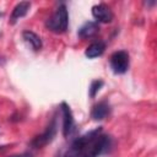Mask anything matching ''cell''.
<instances>
[{"instance_id":"obj_14","label":"cell","mask_w":157,"mask_h":157,"mask_svg":"<svg viewBox=\"0 0 157 157\" xmlns=\"http://www.w3.org/2000/svg\"><path fill=\"white\" fill-rule=\"evenodd\" d=\"M2 60H4V59H2V58H1V56H0V64H1V63H2Z\"/></svg>"},{"instance_id":"obj_7","label":"cell","mask_w":157,"mask_h":157,"mask_svg":"<svg viewBox=\"0 0 157 157\" xmlns=\"http://www.w3.org/2000/svg\"><path fill=\"white\" fill-rule=\"evenodd\" d=\"M29 7H31V2H29V1H21V2H18V4L13 7V10H12V12H11L9 23L15 25L20 18L25 17V16L28 13Z\"/></svg>"},{"instance_id":"obj_4","label":"cell","mask_w":157,"mask_h":157,"mask_svg":"<svg viewBox=\"0 0 157 157\" xmlns=\"http://www.w3.org/2000/svg\"><path fill=\"white\" fill-rule=\"evenodd\" d=\"M55 134H56V119L53 118L52 121L49 123V125L45 128V130L42 134L33 137V140L29 142V145L32 148H42L53 141Z\"/></svg>"},{"instance_id":"obj_1","label":"cell","mask_w":157,"mask_h":157,"mask_svg":"<svg viewBox=\"0 0 157 157\" xmlns=\"http://www.w3.org/2000/svg\"><path fill=\"white\" fill-rule=\"evenodd\" d=\"M110 147L112 137L104 135L101 128H96L76 137L63 157H99Z\"/></svg>"},{"instance_id":"obj_6","label":"cell","mask_w":157,"mask_h":157,"mask_svg":"<svg viewBox=\"0 0 157 157\" xmlns=\"http://www.w3.org/2000/svg\"><path fill=\"white\" fill-rule=\"evenodd\" d=\"M92 16L97 23H109L113 20V12L110 7L105 4H97L92 6Z\"/></svg>"},{"instance_id":"obj_5","label":"cell","mask_w":157,"mask_h":157,"mask_svg":"<svg viewBox=\"0 0 157 157\" xmlns=\"http://www.w3.org/2000/svg\"><path fill=\"white\" fill-rule=\"evenodd\" d=\"M60 108L63 113V135L64 137H69L75 129V120L72 117V112L65 102L60 104Z\"/></svg>"},{"instance_id":"obj_3","label":"cell","mask_w":157,"mask_h":157,"mask_svg":"<svg viewBox=\"0 0 157 157\" xmlns=\"http://www.w3.org/2000/svg\"><path fill=\"white\" fill-rule=\"evenodd\" d=\"M129 64H130L129 54L125 50H118L110 55L109 65H110L112 71L117 75L125 74L129 69Z\"/></svg>"},{"instance_id":"obj_2","label":"cell","mask_w":157,"mask_h":157,"mask_svg":"<svg viewBox=\"0 0 157 157\" xmlns=\"http://www.w3.org/2000/svg\"><path fill=\"white\" fill-rule=\"evenodd\" d=\"M69 26V12L65 4L59 5L55 12L47 20L45 27L54 33H64L66 32Z\"/></svg>"},{"instance_id":"obj_9","label":"cell","mask_w":157,"mask_h":157,"mask_svg":"<svg viewBox=\"0 0 157 157\" xmlns=\"http://www.w3.org/2000/svg\"><path fill=\"white\" fill-rule=\"evenodd\" d=\"M99 31V26L96 21H87L85 22L77 31V36L81 39H86V38H91L93 37L97 32Z\"/></svg>"},{"instance_id":"obj_12","label":"cell","mask_w":157,"mask_h":157,"mask_svg":"<svg viewBox=\"0 0 157 157\" xmlns=\"http://www.w3.org/2000/svg\"><path fill=\"white\" fill-rule=\"evenodd\" d=\"M102 86H103V81L102 80H94V81H92V83L90 86V97L91 98H94Z\"/></svg>"},{"instance_id":"obj_13","label":"cell","mask_w":157,"mask_h":157,"mask_svg":"<svg viewBox=\"0 0 157 157\" xmlns=\"http://www.w3.org/2000/svg\"><path fill=\"white\" fill-rule=\"evenodd\" d=\"M9 157H32L31 152H23V153H18V155H11Z\"/></svg>"},{"instance_id":"obj_8","label":"cell","mask_w":157,"mask_h":157,"mask_svg":"<svg viewBox=\"0 0 157 157\" xmlns=\"http://www.w3.org/2000/svg\"><path fill=\"white\" fill-rule=\"evenodd\" d=\"M110 113V105L108 102L102 101L99 103H97L96 105H93L92 110H91V117L94 120H103L105 119Z\"/></svg>"},{"instance_id":"obj_11","label":"cell","mask_w":157,"mask_h":157,"mask_svg":"<svg viewBox=\"0 0 157 157\" xmlns=\"http://www.w3.org/2000/svg\"><path fill=\"white\" fill-rule=\"evenodd\" d=\"M22 37H23V39L32 47V49L33 50H36V52H38V50H40L42 49V39H40V37L37 34V33H34V32H32V31H23L22 32Z\"/></svg>"},{"instance_id":"obj_10","label":"cell","mask_w":157,"mask_h":157,"mask_svg":"<svg viewBox=\"0 0 157 157\" xmlns=\"http://www.w3.org/2000/svg\"><path fill=\"white\" fill-rule=\"evenodd\" d=\"M104 49H105V43L102 42V40H98V42H93L92 44H90L86 50H85V55L88 58V59H94L97 56H101L103 53H104Z\"/></svg>"}]
</instances>
